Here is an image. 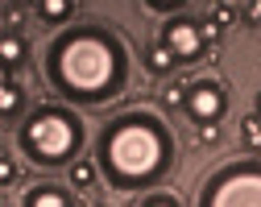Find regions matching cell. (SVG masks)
Masks as SVG:
<instances>
[{"mask_svg": "<svg viewBox=\"0 0 261 207\" xmlns=\"http://www.w3.org/2000/svg\"><path fill=\"white\" fill-rule=\"evenodd\" d=\"M257 116H261V95H257Z\"/></svg>", "mask_w": 261, "mask_h": 207, "instance_id": "obj_20", "label": "cell"}, {"mask_svg": "<svg viewBox=\"0 0 261 207\" xmlns=\"http://www.w3.org/2000/svg\"><path fill=\"white\" fill-rule=\"evenodd\" d=\"M145 5H149L153 13H170V9H178V5H187V0H145Z\"/></svg>", "mask_w": 261, "mask_h": 207, "instance_id": "obj_16", "label": "cell"}, {"mask_svg": "<svg viewBox=\"0 0 261 207\" xmlns=\"http://www.w3.org/2000/svg\"><path fill=\"white\" fill-rule=\"evenodd\" d=\"M174 158L170 128L149 112H124L100 137V170L116 191H141L166 174Z\"/></svg>", "mask_w": 261, "mask_h": 207, "instance_id": "obj_2", "label": "cell"}, {"mask_svg": "<svg viewBox=\"0 0 261 207\" xmlns=\"http://www.w3.org/2000/svg\"><path fill=\"white\" fill-rule=\"evenodd\" d=\"M21 149L38 166H67L83 149V124L71 108H42L25 120Z\"/></svg>", "mask_w": 261, "mask_h": 207, "instance_id": "obj_3", "label": "cell"}, {"mask_svg": "<svg viewBox=\"0 0 261 207\" xmlns=\"http://www.w3.org/2000/svg\"><path fill=\"white\" fill-rule=\"evenodd\" d=\"M25 207H75V199L58 187H34L25 195Z\"/></svg>", "mask_w": 261, "mask_h": 207, "instance_id": "obj_7", "label": "cell"}, {"mask_svg": "<svg viewBox=\"0 0 261 207\" xmlns=\"http://www.w3.org/2000/svg\"><path fill=\"white\" fill-rule=\"evenodd\" d=\"M25 58V42L17 38V33H5V38H0V62L5 66H17Z\"/></svg>", "mask_w": 261, "mask_h": 207, "instance_id": "obj_10", "label": "cell"}, {"mask_svg": "<svg viewBox=\"0 0 261 207\" xmlns=\"http://www.w3.org/2000/svg\"><path fill=\"white\" fill-rule=\"evenodd\" d=\"M145 66H149V75H170L174 71V54L166 46H149L145 50Z\"/></svg>", "mask_w": 261, "mask_h": 207, "instance_id": "obj_9", "label": "cell"}, {"mask_svg": "<svg viewBox=\"0 0 261 207\" xmlns=\"http://www.w3.org/2000/svg\"><path fill=\"white\" fill-rule=\"evenodd\" d=\"M0 83H5V62H0Z\"/></svg>", "mask_w": 261, "mask_h": 207, "instance_id": "obj_19", "label": "cell"}, {"mask_svg": "<svg viewBox=\"0 0 261 207\" xmlns=\"http://www.w3.org/2000/svg\"><path fill=\"white\" fill-rule=\"evenodd\" d=\"M17 174H21V170H17V162H13V158H0V187L17 183Z\"/></svg>", "mask_w": 261, "mask_h": 207, "instance_id": "obj_14", "label": "cell"}, {"mask_svg": "<svg viewBox=\"0 0 261 207\" xmlns=\"http://www.w3.org/2000/svg\"><path fill=\"white\" fill-rule=\"evenodd\" d=\"M241 133H245V141H249V145L261 149V116H249V120L241 124Z\"/></svg>", "mask_w": 261, "mask_h": 207, "instance_id": "obj_13", "label": "cell"}, {"mask_svg": "<svg viewBox=\"0 0 261 207\" xmlns=\"http://www.w3.org/2000/svg\"><path fill=\"white\" fill-rule=\"evenodd\" d=\"M199 207H261V158L220 166L199 187Z\"/></svg>", "mask_w": 261, "mask_h": 207, "instance_id": "obj_4", "label": "cell"}, {"mask_svg": "<svg viewBox=\"0 0 261 207\" xmlns=\"http://www.w3.org/2000/svg\"><path fill=\"white\" fill-rule=\"evenodd\" d=\"M141 207H178V199H174V195H149Z\"/></svg>", "mask_w": 261, "mask_h": 207, "instance_id": "obj_15", "label": "cell"}, {"mask_svg": "<svg viewBox=\"0 0 261 207\" xmlns=\"http://www.w3.org/2000/svg\"><path fill=\"white\" fill-rule=\"evenodd\" d=\"M71 13H75V0H38V17H42V21H50V25L67 21Z\"/></svg>", "mask_w": 261, "mask_h": 207, "instance_id": "obj_8", "label": "cell"}, {"mask_svg": "<svg viewBox=\"0 0 261 207\" xmlns=\"http://www.w3.org/2000/svg\"><path fill=\"white\" fill-rule=\"evenodd\" d=\"M46 79L50 87L71 104H100L116 99L128 83V54L112 29L100 25H75L58 33L46 50Z\"/></svg>", "mask_w": 261, "mask_h": 207, "instance_id": "obj_1", "label": "cell"}, {"mask_svg": "<svg viewBox=\"0 0 261 207\" xmlns=\"http://www.w3.org/2000/svg\"><path fill=\"white\" fill-rule=\"evenodd\" d=\"M203 29L195 21H170L166 29H162V46H166L174 54V62H195L203 54Z\"/></svg>", "mask_w": 261, "mask_h": 207, "instance_id": "obj_5", "label": "cell"}, {"mask_svg": "<svg viewBox=\"0 0 261 207\" xmlns=\"http://www.w3.org/2000/svg\"><path fill=\"white\" fill-rule=\"evenodd\" d=\"M187 116L191 120H199V124H216L220 116H224V87H216V83H195L191 91H187Z\"/></svg>", "mask_w": 261, "mask_h": 207, "instance_id": "obj_6", "label": "cell"}, {"mask_svg": "<svg viewBox=\"0 0 261 207\" xmlns=\"http://www.w3.org/2000/svg\"><path fill=\"white\" fill-rule=\"evenodd\" d=\"M21 99H25V95H21V87L5 79V83H0V116H13V112L21 108Z\"/></svg>", "mask_w": 261, "mask_h": 207, "instance_id": "obj_11", "label": "cell"}, {"mask_svg": "<svg viewBox=\"0 0 261 207\" xmlns=\"http://www.w3.org/2000/svg\"><path fill=\"white\" fill-rule=\"evenodd\" d=\"M0 5H9V0H0Z\"/></svg>", "mask_w": 261, "mask_h": 207, "instance_id": "obj_21", "label": "cell"}, {"mask_svg": "<svg viewBox=\"0 0 261 207\" xmlns=\"http://www.w3.org/2000/svg\"><path fill=\"white\" fill-rule=\"evenodd\" d=\"M71 183H75L79 191H91V187H95V166H91V162H71Z\"/></svg>", "mask_w": 261, "mask_h": 207, "instance_id": "obj_12", "label": "cell"}, {"mask_svg": "<svg viewBox=\"0 0 261 207\" xmlns=\"http://www.w3.org/2000/svg\"><path fill=\"white\" fill-rule=\"evenodd\" d=\"M216 137H220V133H216V124H203V128H199V141H203V145H212Z\"/></svg>", "mask_w": 261, "mask_h": 207, "instance_id": "obj_18", "label": "cell"}, {"mask_svg": "<svg viewBox=\"0 0 261 207\" xmlns=\"http://www.w3.org/2000/svg\"><path fill=\"white\" fill-rule=\"evenodd\" d=\"M245 17H249V21H257V25H261V0H249V5H245Z\"/></svg>", "mask_w": 261, "mask_h": 207, "instance_id": "obj_17", "label": "cell"}]
</instances>
